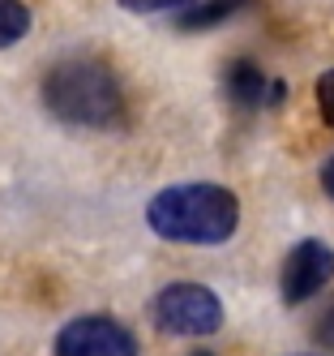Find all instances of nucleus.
I'll use <instances>...</instances> for the list:
<instances>
[{"label": "nucleus", "mask_w": 334, "mask_h": 356, "mask_svg": "<svg viewBox=\"0 0 334 356\" xmlns=\"http://www.w3.org/2000/svg\"><path fill=\"white\" fill-rule=\"evenodd\" d=\"M26 31H31V9L22 0H0V47L17 43Z\"/></svg>", "instance_id": "nucleus-8"}, {"label": "nucleus", "mask_w": 334, "mask_h": 356, "mask_svg": "<svg viewBox=\"0 0 334 356\" xmlns=\"http://www.w3.org/2000/svg\"><path fill=\"white\" fill-rule=\"evenodd\" d=\"M223 90H227V99L236 108H262L266 104V90H270V82H266V73L257 69V60H231L227 65V73H223Z\"/></svg>", "instance_id": "nucleus-6"}, {"label": "nucleus", "mask_w": 334, "mask_h": 356, "mask_svg": "<svg viewBox=\"0 0 334 356\" xmlns=\"http://www.w3.org/2000/svg\"><path fill=\"white\" fill-rule=\"evenodd\" d=\"M317 343L334 352V305H330V309H326V314L317 318Z\"/></svg>", "instance_id": "nucleus-11"}, {"label": "nucleus", "mask_w": 334, "mask_h": 356, "mask_svg": "<svg viewBox=\"0 0 334 356\" xmlns=\"http://www.w3.org/2000/svg\"><path fill=\"white\" fill-rule=\"evenodd\" d=\"M56 356H137V339L124 322L86 314L56 335Z\"/></svg>", "instance_id": "nucleus-4"}, {"label": "nucleus", "mask_w": 334, "mask_h": 356, "mask_svg": "<svg viewBox=\"0 0 334 356\" xmlns=\"http://www.w3.org/2000/svg\"><path fill=\"white\" fill-rule=\"evenodd\" d=\"M249 5L253 0H206V5H185V13H180V31H210V26L236 17Z\"/></svg>", "instance_id": "nucleus-7"}, {"label": "nucleus", "mask_w": 334, "mask_h": 356, "mask_svg": "<svg viewBox=\"0 0 334 356\" xmlns=\"http://www.w3.org/2000/svg\"><path fill=\"white\" fill-rule=\"evenodd\" d=\"M146 223L176 245H223L240 223V202L223 185H167L150 197Z\"/></svg>", "instance_id": "nucleus-1"}, {"label": "nucleus", "mask_w": 334, "mask_h": 356, "mask_svg": "<svg viewBox=\"0 0 334 356\" xmlns=\"http://www.w3.org/2000/svg\"><path fill=\"white\" fill-rule=\"evenodd\" d=\"M150 318L167 335H215L223 326V305L206 284H167L154 296Z\"/></svg>", "instance_id": "nucleus-3"}, {"label": "nucleus", "mask_w": 334, "mask_h": 356, "mask_svg": "<svg viewBox=\"0 0 334 356\" xmlns=\"http://www.w3.org/2000/svg\"><path fill=\"white\" fill-rule=\"evenodd\" d=\"M43 104L65 124L82 129H116L124 120V86L120 78L90 56H69L47 69L43 78Z\"/></svg>", "instance_id": "nucleus-2"}, {"label": "nucleus", "mask_w": 334, "mask_h": 356, "mask_svg": "<svg viewBox=\"0 0 334 356\" xmlns=\"http://www.w3.org/2000/svg\"><path fill=\"white\" fill-rule=\"evenodd\" d=\"M334 279V249L326 241H300L283 262V305H304Z\"/></svg>", "instance_id": "nucleus-5"}, {"label": "nucleus", "mask_w": 334, "mask_h": 356, "mask_svg": "<svg viewBox=\"0 0 334 356\" xmlns=\"http://www.w3.org/2000/svg\"><path fill=\"white\" fill-rule=\"evenodd\" d=\"M128 13H167V9H185L193 0H120Z\"/></svg>", "instance_id": "nucleus-10"}, {"label": "nucleus", "mask_w": 334, "mask_h": 356, "mask_svg": "<svg viewBox=\"0 0 334 356\" xmlns=\"http://www.w3.org/2000/svg\"><path fill=\"white\" fill-rule=\"evenodd\" d=\"M322 189L334 197V159H326V168H322Z\"/></svg>", "instance_id": "nucleus-12"}, {"label": "nucleus", "mask_w": 334, "mask_h": 356, "mask_svg": "<svg viewBox=\"0 0 334 356\" xmlns=\"http://www.w3.org/2000/svg\"><path fill=\"white\" fill-rule=\"evenodd\" d=\"M197 356H210V352H197Z\"/></svg>", "instance_id": "nucleus-13"}, {"label": "nucleus", "mask_w": 334, "mask_h": 356, "mask_svg": "<svg viewBox=\"0 0 334 356\" xmlns=\"http://www.w3.org/2000/svg\"><path fill=\"white\" fill-rule=\"evenodd\" d=\"M317 112H322V120L334 129V69H326L322 78H317Z\"/></svg>", "instance_id": "nucleus-9"}]
</instances>
